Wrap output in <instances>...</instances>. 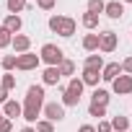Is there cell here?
<instances>
[{"label":"cell","instance_id":"1","mask_svg":"<svg viewBox=\"0 0 132 132\" xmlns=\"http://www.w3.org/2000/svg\"><path fill=\"white\" fill-rule=\"evenodd\" d=\"M39 60H42V62H47V68H57V65L65 60V54H62V49H60L57 44H44V47H42Z\"/></svg>","mask_w":132,"mask_h":132},{"label":"cell","instance_id":"2","mask_svg":"<svg viewBox=\"0 0 132 132\" xmlns=\"http://www.w3.org/2000/svg\"><path fill=\"white\" fill-rule=\"evenodd\" d=\"M23 106H34V109H42V106H44V86H29Z\"/></svg>","mask_w":132,"mask_h":132},{"label":"cell","instance_id":"3","mask_svg":"<svg viewBox=\"0 0 132 132\" xmlns=\"http://www.w3.org/2000/svg\"><path fill=\"white\" fill-rule=\"evenodd\" d=\"M39 62H42V60H39V54H34V52L16 54V68H18V70H34Z\"/></svg>","mask_w":132,"mask_h":132},{"label":"cell","instance_id":"4","mask_svg":"<svg viewBox=\"0 0 132 132\" xmlns=\"http://www.w3.org/2000/svg\"><path fill=\"white\" fill-rule=\"evenodd\" d=\"M111 88H114V93H119V96L132 93V75H117V78L111 80Z\"/></svg>","mask_w":132,"mask_h":132},{"label":"cell","instance_id":"5","mask_svg":"<svg viewBox=\"0 0 132 132\" xmlns=\"http://www.w3.org/2000/svg\"><path fill=\"white\" fill-rule=\"evenodd\" d=\"M98 49L101 52H114L117 49V34L114 31H104V34H98Z\"/></svg>","mask_w":132,"mask_h":132},{"label":"cell","instance_id":"6","mask_svg":"<svg viewBox=\"0 0 132 132\" xmlns=\"http://www.w3.org/2000/svg\"><path fill=\"white\" fill-rule=\"evenodd\" d=\"M42 109H44V117L49 122H62L65 119V106L62 104H44Z\"/></svg>","mask_w":132,"mask_h":132},{"label":"cell","instance_id":"7","mask_svg":"<svg viewBox=\"0 0 132 132\" xmlns=\"http://www.w3.org/2000/svg\"><path fill=\"white\" fill-rule=\"evenodd\" d=\"M21 111H23V106H21L16 98H8V101L3 104V117H8L11 122H13L16 117H21Z\"/></svg>","mask_w":132,"mask_h":132},{"label":"cell","instance_id":"8","mask_svg":"<svg viewBox=\"0 0 132 132\" xmlns=\"http://www.w3.org/2000/svg\"><path fill=\"white\" fill-rule=\"evenodd\" d=\"M75 29H78L75 18H68V16H62V21H60V26H57V34L68 39V36H73V34H75Z\"/></svg>","mask_w":132,"mask_h":132},{"label":"cell","instance_id":"9","mask_svg":"<svg viewBox=\"0 0 132 132\" xmlns=\"http://www.w3.org/2000/svg\"><path fill=\"white\" fill-rule=\"evenodd\" d=\"M11 47L16 49V54H23V52H29V47H31V39H29L26 34H13V42H11Z\"/></svg>","mask_w":132,"mask_h":132},{"label":"cell","instance_id":"10","mask_svg":"<svg viewBox=\"0 0 132 132\" xmlns=\"http://www.w3.org/2000/svg\"><path fill=\"white\" fill-rule=\"evenodd\" d=\"M117 75H122V65H119V62H109V65H104V70H101V80L111 83Z\"/></svg>","mask_w":132,"mask_h":132},{"label":"cell","instance_id":"11","mask_svg":"<svg viewBox=\"0 0 132 132\" xmlns=\"http://www.w3.org/2000/svg\"><path fill=\"white\" fill-rule=\"evenodd\" d=\"M104 13H106L111 21H117V18H122V16H124V5L119 3V0H111V3H106V5H104Z\"/></svg>","mask_w":132,"mask_h":132},{"label":"cell","instance_id":"12","mask_svg":"<svg viewBox=\"0 0 132 132\" xmlns=\"http://www.w3.org/2000/svg\"><path fill=\"white\" fill-rule=\"evenodd\" d=\"M60 78H62V75H60V70H57V68H47V70L42 73L44 86H57V83H60Z\"/></svg>","mask_w":132,"mask_h":132},{"label":"cell","instance_id":"13","mask_svg":"<svg viewBox=\"0 0 132 132\" xmlns=\"http://www.w3.org/2000/svg\"><path fill=\"white\" fill-rule=\"evenodd\" d=\"M80 80H83V86H98V80H101V73H98V70H88V68H83V75H80Z\"/></svg>","mask_w":132,"mask_h":132},{"label":"cell","instance_id":"14","mask_svg":"<svg viewBox=\"0 0 132 132\" xmlns=\"http://www.w3.org/2000/svg\"><path fill=\"white\" fill-rule=\"evenodd\" d=\"M111 132H127L129 129V119L127 117H122V114H117V117H111Z\"/></svg>","mask_w":132,"mask_h":132},{"label":"cell","instance_id":"15","mask_svg":"<svg viewBox=\"0 0 132 132\" xmlns=\"http://www.w3.org/2000/svg\"><path fill=\"white\" fill-rule=\"evenodd\" d=\"M3 26H5L11 34H18V31H21V26H23V21H21V16H13V13H11V16L5 18V23H3Z\"/></svg>","mask_w":132,"mask_h":132},{"label":"cell","instance_id":"16","mask_svg":"<svg viewBox=\"0 0 132 132\" xmlns=\"http://www.w3.org/2000/svg\"><path fill=\"white\" fill-rule=\"evenodd\" d=\"M86 68L101 73V70H104V57H101V54H88V57H86Z\"/></svg>","mask_w":132,"mask_h":132},{"label":"cell","instance_id":"17","mask_svg":"<svg viewBox=\"0 0 132 132\" xmlns=\"http://www.w3.org/2000/svg\"><path fill=\"white\" fill-rule=\"evenodd\" d=\"M109 98H111V96H109V91H106V88H96V91H93V96H91V104H101V106H106V104H109Z\"/></svg>","mask_w":132,"mask_h":132},{"label":"cell","instance_id":"18","mask_svg":"<svg viewBox=\"0 0 132 132\" xmlns=\"http://www.w3.org/2000/svg\"><path fill=\"white\" fill-rule=\"evenodd\" d=\"M83 49L86 52H96L98 49V34H86L83 36Z\"/></svg>","mask_w":132,"mask_h":132},{"label":"cell","instance_id":"19","mask_svg":"<svg viewBox=\"0 0 132 132\" xmlns=\"http://www.w3.org/2000/svg\"><path fill=\"white\" fill-rule=\"evenodd\" d=\"M78 104H80V96H78V93H73V91H68V88L62 91V106H78Z\"/></svg>","mask_w":132,"mask_h":132},{"label":"cell","instance_id":"20","mask_svg":"<svg viewBox=\"0 0 132 132\" xmlns=\"http://www.w3.org/2000/svg\"><path fill=\"white\" fill-rule=\"evenodd\" d=\"M57 70H60V75H73V73H75V62H73V60H62V62L57 65Z\"/></svg>","mask_w":132,"mask_h":132},{"label":"cell","instance_id":"21","mask_svg":"<svg viewBox=\"0 0 132 132\" xmlns=\"http://www.w3.org/2000/svg\"><path fill=\"white\" fill-rule=\"evenodd\" d=\"M5 5H8V11L16 16V13L26 11V0H5Z\"/></svg>","mask_w":132,"mask_h":132},{"label":"cell","instance_id":"22","mask_svg":"<svg viewBox=\"0 0 132 132\" xmlns=\"http://www.w3.org/2000/svg\"><path fill=\"white\" fill-rule=\"evenodd\" d=\"M80 23H83L86 29H96V26H98V16H96V13H83Z\"/></svg>","mask_w":132,"mask_h":132},{"label":"cell","instance_id":"23","mask_svg":"<svg viewBox=\"0 0 132 132\" xmlns=\"http://www.w3.org/2000/svg\"><path fill=\"white\" fill-rule=\"evenodd\" d=\"M11 42H13V34H11L5 26H0V49H3V47H11Z\"/></svg>","mask_w":132,"mask_h":132},{"label":"cell","instance_id":"24","mask_svg":"<svg viewBox=\"0 0 132 132\" xmlns=\"http://www.w3.org/2000/svg\"><path fill=\"white\" fill-rule=\"evenodd\" d=\"M104 0H88V13H96V16H101L104 13Z\"/></svg>","mask_w":132,"mask_h":132},{"label":"cell","instance_id":"25","mask_svg":"<svg viewBox=\"0 0 132 132\" xmlns=\"http://www.w3.org/2000/svg\"><path fill=\"white\" fill-rule=\"evenodd\" d=\"M83 88H86V86H83L80 78H73V80L68 83V91H73V93H78V96H83Z\"/></svg>","mask_w":132,"mask_h":132},{"label":"cell","instance_id":"26","mask_svg":"<svg viewBox=\"0 0 132 132\" xmlns=\"http://www.w3.org/2000/svg\"><path fill=\"white\" fill-rule=\"evenodd\" d=\"M88 114L96 117V119H101V117H106V106H101V104H91V106H88Z\"/></svg>","mask_w":132,"mask_h":132},{"label":"cell","instance_id":"27","mask_svg":"<svg viewBox=\"0 0 132 132\" xmlns=\"http://www.w3.org/2000/svg\"><path fill=\"white\" fill-rule=\"evenodd\" d=\"M0 65H3V70H5V73H11V70L16 68V54H5Z\"/></svg>","mask_w":132,"mask_h":132},{"label":"cell","instance_id":"28","mask_svg":"<svg viewBox=\"0 0 132 132\" xmlns=\"http://www.w3.org/2000/svg\"><path fill=\"white\" fill-rule=\"evenodd\" d=\"M0 86H3L5 91H13V88H16V75L5 73V75H3V83H0Z\"/></svg>","mask_w":132,"mask_h":132},{"label":"cell","instance_id":"29","mask_svg":"<svg viewBox=\"0 0 132 132\" xmlns=\"http://www.w3.org/2000/svg\"><path fill=\"white\" fill-rule=\"evenodd\" d=\"M36 132H54V124L49 119H39L36 122Z\"/></svg>","mask_w":132,"mask_h":132},{"label":"cell","instance_id":"30","mask_svg":"<svg viewBox=\"0 0 132 132\" xmlns=\"http://www.w3.org/2000/svg\"><path fill=\"white\" fill-rule=\"evenodd\" d=\"M54 3H57V0H36V5H39L42 11H52V8H54Z\"/></svg>","mask_w":132,"mask_h":132},{"label":"cell","instance_id":"31","mask_svg":"<svg viewBox=\"0 0 132 132\" xmlns=\"http://www.w3.org/2000/svg\"><path fill=\"white\" fill-rule=\"evenodd\" d=\"M11 129H13V122L8 117H3V119H0V132H11Z\"/></svg>","mask_w":132,"mask_h":132},{"label":"cell","instance_id":"32","mask_svg":"<svg viewBox=\"0 0 132 132\" xmlns=\"http://www.w3.org/2000/svg\"><path fill=\"white\" fill-rule=\"evenodd\" d=\"M122 73H124V75H132V57H127V60L122 62Z\"/></svg>","mask_w":132,"mask_h":132},{"label":"cell","instance_id":"33","mask_svg":"<svg viewBox=\"0 0 132 132\" xmlns=\"http://www.w3.org/2000/svg\"><path fill=\"white\" fill-rule=\"evenodd\" d=\"M60 21H62V16H52V18H49V29H52L54 34H57V26H60Z\"/></svg>","mask_w":132,"mask_h":132},{"label":"cell","instance_id":"34","mask_svg":"<svg viewBox=\"0 0 132 132\" xmlns=\"http://www.w3.org/2000/svg\"><path fill=\"white\" fill-rule=\"evenodd\" d=\"M96 132H111V124L109 122H98V129Z\"/></svg>","mask_w":132,"mask_h":132},{"label":"cell","instance_id":"35","mask_svg":"<svg viewBox=\"0 0 132 132\" xmlns=\"http://www.w3.org/2000/svg\"><path fill=\"white\" fill-rule=\"evenodd\" d=\"M5 101H8V91L0 86V104H5Z\"/></svg>","mask_w":132,"mask_h":132},{"label":"cell","instance_id":"36","mask_svg":"<svg viewBox=\"0 0 132 132\" xmlns=\"http://www.w3.org/2000/svg\"><path fill=\"white\" fill-rule=\"evenodd\" d=\"M78 132H96V127H91V124H83Z\"/></svg>","mask_w":132,"mask_h":132},{"label":"cell","instance_id":"37","mask_svg":"<svg viewBox=\"0 0 132 132\" xmlns=\"http://www.w3.org/2000/svg\"><path fill=\"white\" fill-rule=\"evenodd\" d=\"M21 132H36V129H34V127H23Z\"/></svg>","mask_w":132,"mask_h":132},{"label":"cell","instance_id":"38","mask_svg":"<svg viewBox=\"0 0 132 132\" xmlns=\"http://www.w3.org/2000/svg\"><path fill=\"white\" fill-rule=\"evenodd\" d=\"M0 119H3V109H0Z\"/></svg>","mask_w":132,"mask_h":132},{"label":"cell","instance_id":"39","mask_svg":"<svg viewBox=\"0 0 132 132\" xmlns=\"http://www.w3.org/2000/svg\"><path fill=\"white\" fill-rule=\"evenodd\" d=\"M124 3H132V0H124Z\"/></svg>","mask_w":132,"mask_h":132},{"label":"cell","instance_id":"40","mask_svg":"<svg viewBox=\"0 0 132 132\" xmlns=\"http://www.w3.org/2000/svg\"><path fill=\"white\" fill-rule=\"evenodd\" d=\"M129 132H132V129H129Z\"/></svg>","mask_w":132,"mask_h":132}]
</instances>
